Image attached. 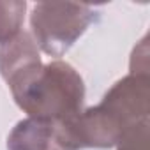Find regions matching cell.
I'll list each match as a JSON object with an SVG mask.
<instances>
[{"label": "cell", "instance_id": "3957f363", "mask_svg": "<svg viewBox=\"0 0 150 150\" xmlns=\"http://www.w3.org/2000/svg\"><path fill=\"white\" fill-rule=\"evenodd\" d=\"M76 118V117H74ZM74 118L41 120L28 118L16 125L9 136V150H76L81 148Z\"/></svg>", "mask_w": 150, "mask_h": 150}, {"label": "cell", "instance_id": "7a4b0ae2", "mask_svg": "<svg viewBox=\"0 0 150 150\" xmlns=\"http://www.w3.org/2000/svg\"><path fill=\"white\" fill-rule=\"evenodd\" d=\"M94 13L88 6L71 2H41L32 11V32L37 44L53 57L67 51L90 25Z\"/></svg>", "mask_w": 150, "mask_h": 150}, {"label": "cell", "instance_id": "277c9868", "mask_svg": "<svg viewBox=\"0 0 150 150\" xmlns=\"http://www.w3.org/2000/svg\"><path fill=\"white\" fill-rule=\"evenodd\" d=\"M25 2H0V44H6L18 35L25 20Z\"/></svg>", "mask_w": 150, "mask_h": 150}, {"label": "cell", "instance_id": "6da1fadb", "mask_svg": "<svg viewBox=\"0 0 150 150\" xmlns=\"http://www.w3.org/2000/svg\"><path fill=\"white\" fill-rule=\"evenodd\" d=\"M7 81L20 108L34 118L71 120L80 115L83 81L67 64L53 62L41 67V62H35Z\"/></svg>", "mask_w": 150, "mask_h": 150}]
</instances>
